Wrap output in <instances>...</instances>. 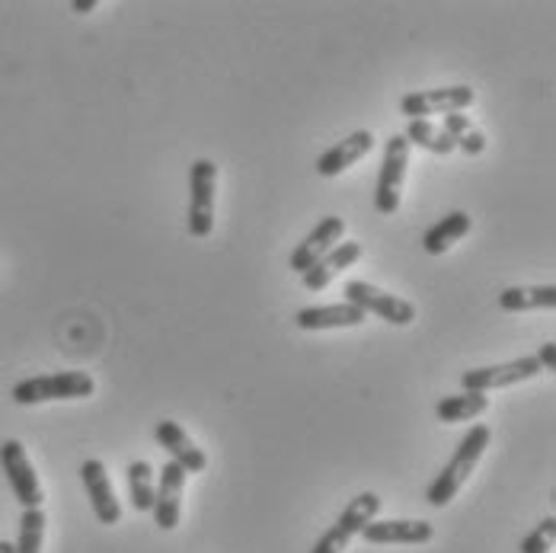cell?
Returning a JSON list of instances; mask_svg holds the SVG:
<instances>
[{"mask_svg": "<svg viewBox=\"0 0 556 553\" xmlns=\"http://www.w3.org/2000/svg\"><path fill=\"white\" fill-rule=\"evenodd\" d=\"M80 480H84V490L87 499L93 505V515L100 518V525H118L122 521V502L112 490L110 474H106V464L90 457L80 464Z\"/></svg>", "mask_w": 556, "mask_h": 553, "instance_id": "30bf717a", "label": "cell"}, {"mask_svg": "<svg viewBox=\"0 0 556 553\" xmlns=\"http://www.w3.org/2000/svg\"><path fill=\"white\" fill-rule=\"evenodd\" d=\"M368 321L365 311H358L355 304L342 301V304H327V307H301L294 314V324L301 330H342V327H362Z\"/></svg>", "mask_w": 556, "mask_h": 553, "instance_id": "9a60e30c", "label": "cell"}, {"mask_svg": "<svg viewBox=\"0 0 556 553\" xmlns=\"http://www.w3.org/2000/svg\"><path fill=\"white\" fill-rule=\"evenodd\" d=\"M556 304V288L554 285H511L500 294V307L505 314H525V311H541V307H554Z\"/></svg>", "mask_w": 556, "mask_h": 553, "instance_id": "d6986e66", "label": "cell"}, {"mask_svg": "<svg viewBox=\"0 0 556 553\" xmlns=\"http://www.w3.org/2000/svg\"><path fill=\"white\" fill-rule=\"evenodd\" d=\"M97 381L87 372H58V375H42V378H26L13 388V400L20 406H36L49 400H84L93 397Z\"/></svg>", "mask_w": 556, "mask_h": 553, "instance_id": "7a4b0ae2", "label": "cell"}, {"mask_svg": "<svg viewBox=\"0 0 556 553\" xmlns=\"http://www.w3.org/2000/svg\"><path fill=\"white\" fill-rule=\"evenodd\" d=\"M378 512H381V497L378 493H358V497L352 499L345 508H342V515L336 518V525L314 544V551L311 553H342L349 551V544H352V538H358L362 535V528L368 525V521H375L378 518Z\"/></svg>", "mask_w": 556, "mask_h": 553, "instance_id": "277c9868", "label": "cell"}, {"mask_svg": "<svg viewBox=\"0 0 556 553\" xmlns=\"http://www.w3.org/2000/svg\"><path fill=\"white\" fill-rule=\"evenodd\" d=\"M215 192H218V166L208 158H199L189 169V234L208 237L215 227Z\"/></svg>", "mask_w": 556, "mask_h": 553, "instance_id": "3957f363", "label": "cell"}, {"mask_svg": "<svg viewBox=\"0 0 556 553\" xmlns=\"http://www.w3.org/2000/svg\"><path fill=\"white\" fill-rule=\"evenodd\" d=\"M490 410V397L486 393H473V390H464V393H451L442 397L439 406H435V416L442 423H467V419H477Z\"/></svg>", "mask_w": 556, "mask_h": 553, "instance_id": "ffe728a7", "label": "cell"}, {"mask_svg": "<svg viewBox=\"0 0 556 553\" xmlns=\"http://www.w3.org/2000/svg\"><path fill=\"white\" fill-rule=\"evenodd\" d=\"M0 464H3V474L10 480V490H13L16 502L23 508H42V499L46 497H42L36 467L26 457V448L16 439H7V442L0 444Z\"/></svg>", "mask_w": 556, "mask_h": 553, "instance_id": "ba28073f", "label": "cell"}, {"mask_svg": "<svg viewBox=\"0 0 556 553\" xmlns=\"http://www.w3.org/2000/svg\"><path fill=\"white\" fill-rule=\"evenodd\" d=\"M538 365H541V372H554L556 368V342H544L541 349H538Z\"/></svg>", "mask_w": 556, "mask_h": 553, "instance_id": "484cf974", "label": "cell"}, {"mask_svg": "<svg viewBox=\"0 0 556 553\" xmlns=\"http://www.w3.org/2000/svg\"><path fill=\"white\" fill-rule=\"evenodd\" d=\"M477 93L464 84L457 87H442V90H416V93H406L400 100V112L413 118H426V115H439V112H464L473 106Z\"/></svg>", "mask_w": 556, "mask_h": 553, "instance_id": "9c48e42d", "label": "cell"}, {"mask_svg": "<svg viewBox=\"0 0 556 553\" xmlns=\"http://www.w3.org/2000/svg\"><path fill=\"white\" fill-rule=\"evenodd\" d=\"M128 493H131V505L135 512H151L154 508V467L148 461H131L128 464Z\"/></svg>", "mask_w": 556, "mask_h": 553, "instance_id": "603a6c76", "label": "cell"}, {"mask_svg": "<svg viewBox=\"0 0 556 553\" xmlns=\"http://www.w3.org/2000/svg\"><path fill=\"white\" fill-rule=\"evenodd\" d=\"M154 439H157L161 448H167L169 461H176L186 474H202V470L208 467L205 451H202L199 444L192 442V439L182 432V426H179V423H173V419L157 423V426H154Z\"/></svg>", "mask_w": 556, "mask_h": 553, "instance_id": "5bb4252c", "label": "cell"}, {"mask_svg": "<svg viewBox=\"0 0 556 553\" xmlns=\"http://www.w3.org/2000/svg\"><path fill=\"white\" fill-rule=\"evenodd\" d=\"M345 301L355 304L365 314H378L381 321H388L393 327H409L416 321V307L409 301L390 294V291L371 285V281H362V278L345 281Z\"/></svg>", "mask_w": 556, "mask_h": 553, "instance_id": "5b68a950", "label": "cell"}, {"mask_svg": "<svg viewBox=\"0 0 556 553\" xmlns=\"http://www.w3.org/2000/svg\"><path fill=\"white\" fill-rule=\"evenodd\" d=\"M342 234H345V222L342 218H336V215H327L324 222L317 224L301 243H298V250L291 253V273H307V269H314L330 250H333L336 243L342 240Z\"/></svg>", "mask_w": 556, "mask_h": 553, "instance_id": "7c38bea8", "label": "cell"}, {"mask_svg": "<svg viewBox=\"0 0 556 553\" xmlns=\"http://www.w3.org/2000/svg\"><path fill=\"white\" fill-rule=\"evenodd\" d=\"M406 166H409V141L403 135H390L384 144V161H381V179L375 192V209L381 215H396L400 199H403V183H406Z\"/></svg>", "mask_w": 556, "mask_h": 553, "instance_id": "8992f818", "label": "cell"}, {"mask_svg": "<svg viewBox=\"0 0 556 553\" xmlns=\"http://www.w3.org/2000/svg\"><path fill=\"white\" fill-rule=\"evenodd\" d=\"M554 538H556V518L554 515H547L525 541H521V548L518 551L521 553H551V548H554Z\"/></svg>", "mask_w": 556, "mask_h": 553, "instance_id": "d4e9b609", "label": "cell"}, {"mask_svg": "<svg viewBox=\"0 0 556 553\" xmlns=\"http://www.w3.org/2000/svg\"><path fill=\"white\" fill-rule=\"evenodd\" d=\"M362 538L368 541V544H409V548H416V544H429L432 538H435V528H432V521H416V518H390V521H368L365 528H362Z\"/></svg>", "mask_w": 556, "mask_h": 553, "instance_id": "4fadbf2b", "label": "cell"}, {"mask_svg": "<svg viewBox=\"0 0 556 553\" xmlns=\"http://www.w3.org/2000/svg\"><path fill=\"white\" fill-rule=\"evenodd\" d=\"M46 512L42 508H23V518H20V538L13 544L16 553H42V541H46Z\"/></svg>", "mask_w": 556, "mask_h": 553, "instance_id": "cb8c5ba5", "label": "cell"}, {"mask_svg": "<svg viewBox=\"0 0 556 553\" xmlns=\"http://www.w3.org/2000/svg\"><path fill=\"white\" fill-rule=\"evenodd\" d=\"M371 148H375V135L368 128H358L345 141H339V144H333L330 151H324L317 158V173L320 176H339L342 169H349V166L358 164L362 158H368Z\"/></svg>", "mask_w": 556, "mask_h": 553, "instance_id": "2e32d148", "label": "cell"}, {"mask_svg": "<svg viewBox=\"0 0 556 553\" xmlns=\"http://www.w3.org/2000/svg\"><path fill=\"white\" fill-rule=\"evenodd\" d=\"M0 553H16V551H13V544H10V541H0Z\"/></svg>", "mask_w": 556, "mask_h": 553, "instance_id": "83f0119b", "label": "cell"}, {"mask_svg": "<svg viewBox=\"0 0 556 553\" xmlns=\"http://www.w3.org/2000/svg\"><path fill=\"white\" fill-rule=\"evenodd\" d=\"M362 260V243H355V240H345V243H336L333 250L314 266V269H307L301 281H304V288L307 291H324V288H330V281H333L339 273H345L352 263H358Z\"/></svg>", "mask_w": 556, "mask_h": 553, "instance_id": "e0dca14e", "label": "cell"}, {"mask_svg": "<svg viewBox=\"0 0 556 553\" xmlns=\"http://www.w3.org/2000/svg\"><path fill=\"white\" fill-rule=\"evenodd\" d=\"M490 439H493L490 426H470V432H467V436L457 442V448H454V454H451V461L445 464V470H442V474L432 480V487L426 490L429 505L445 508L447 502L460 493V487H464V483L470 480V474L477 470L483 451L490 448Z\"/></svg>", "mask_w": 556, "mask_h": 553, "instance_id": "6da1fadb", "label": "cell"}, {"mask_svg": "<svg viewBox=\"0 0 556 553\" xmlns=\"http://www.w3.org/2000/svg\"><path fill=\"white\" fill-rule=\"evenodd\" d=\"M186 470L167 461L161 467V477H157V493H154V521L161 531H173L179 525V515H182V490H186Z\"/></svg>", "mask_w": 556, "mask_h": 553, "instance_id": "8fae6325", "label": "cell"}, {"mask_svg": "<svg viewBox=\"0 0 556 553\" xmlns=\"http://www.w3.org/2000/svg\"><path fill=\"white\" fill-rule=\"evenodd\" d=\"M403 138L409 141V148L416 144V148H422V151H429V154H442V158H447L451 151H457L454 141L447 138L445 128L435 125V122H429V118H413V122L406 125V135H403Z\"/></svg>", "mask_w": 556, "mask_h": 553, "instance_id": "44dd1931", "label": "cell"}, {"mask_svg": "<svg viewBox=\"0 0 556 553\" xmlns=\"http://www.w3.org/2000/svg\"><path fill=\"white\" fill-rule=\"evenodd\" d=\"M71 10H77V13H90V10H97V0H74V3H71Z\"/></svg>", "mask_w": 556, "mask_h": 553, "instance_id": "4316f807", "label": "cell"}, {"mask_svg": "<svg viewBox=\"0 0 556 553\" xmlns=\"http://www.w3.org/2000/svg\"><path fill=\"white\" fill-rule=\"evenodd\" d=\"M470 234V215L467 212H451L439 224H432L422 234V250L432 256H442L445 250H451L457 240H464Z\"/></svg>", "mask_w": 556, "mask_h": 553, "instance_id": "ac0fdd59", "label": "cell"}, {"mask_svg": "<svg viewBox=\"0 0 556 553\" xmlns=\"http://www.w3.org/2000/svg\"><path fill=\"white\" fill-rule=\"evenodd\" d=\"M541 375V365L534 355H521V359H511V362H502V365H486V368H470L460 375V385L464 390H473V393H490V390L511 388V385H521V381H531Z\"/></svg>", "mask_w": 556, "mask_h": 553, "instance_id": "52a82bcc", "label": "cell"}, {"mask_svg": "<svg viewBox=\"0 0 556 553\" xmlns=\"http://www.w3.org/2000/svg\"><path fill=\"white\" fill-rule=\"evenodd\" d=\"M442 128L447 131V138L454 141V148H460L464 154L477 158V154L486 151V135L470 122V115H464V112H447Z\"/></svg>", "mask_w": 556, "mask_h": 553, "instance_id": "7402d4cb", "label": "cell"}]
</instances>
